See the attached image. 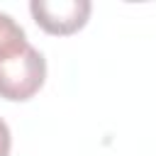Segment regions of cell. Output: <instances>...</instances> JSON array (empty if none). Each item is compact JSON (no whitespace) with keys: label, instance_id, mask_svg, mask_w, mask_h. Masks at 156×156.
Here are the masks:
<instances>
[{"label":"cell","instance_id":"6da1fadb","mask_svg":"<svg viewBox=\"0 0 156 156\" xmlns=\"http://www.w3.org/2000/svg\"><path fill=\"white\" fill-rule=\"evenodd\" d=\"M46 80V58L32 44L17 56L0 61V98L24 102L34 98Z\"/></svg>","mask_w":156,"mask_h":156},{"label":"cell","instance_id":"7a4b0ae2","mask_svg":"<svg viewBox=\"0 0 156 156\" xmlns=\"http://www.w3.org/2000/svg\"><path fill=\"white\" fill-rule=\"evenodd\" d=\"M93 5L88 0H32L34 22L51 37H68L85 27Z\"/></svg>","mask_w":156,"mask_h":156},{"label":"cell","instance_id":"3957f363","mask_svg":"<svg viewBox=\"0 0 156 156\" xmlns=\"http://www.w3.org/2000/svg\"><path fill=\"white\" fill-rule=\"evenodd\" d=\"M27 34L24 29L5 12H0V61H7L12 56H17L22 49H27Z\"/></svg>","mask_w":156,"mask_h":156},{"label":"cell","instance_id":"277c9868","mask_svg":"<svg viewBox=\"0 0 156 156\" xmlns=\"http://www.w3.org/2000/svg\"><path fill=\"white\" fill-rule=\"evenodd\" d=\"M10 146H12V134L7 122L0 117V156H10Z\"/></svg>","mask_w":156,"mask_h":156}]
</instances>
